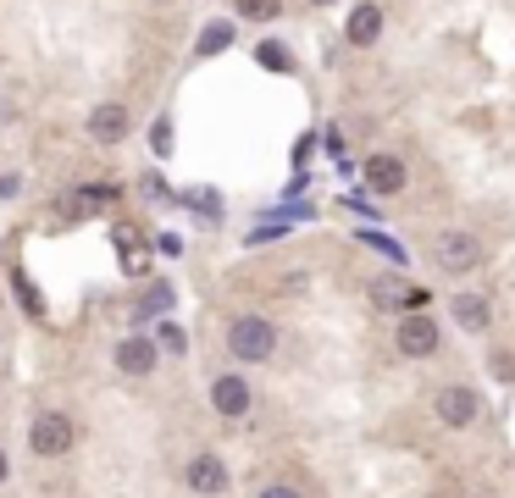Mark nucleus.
<instances>
[{"label":"nucleus","mask_w":515,"mask_h":498,"mask_svg":"<svg viewBox=\"0 0 515 498\" xmlns=\"http://www.w3.org/2000/svg\"><path fill=\"white\" fill-rule=\"evenodd\" d=\"M228 349H233L239 360H266V355L277 349V327H272L266 316H239V321L228 327Z\"/></svg>","instance_id":"obj_1"},{"label":"nucleus","mask_w":515,"mask_h":498,"mask_svg":"<svg viewBox=\"0 0 515 498\" xmlns=\"http://www.w3.org/2000/svg\"><path fill=\"white\" fill-rule=\"evenodd\" d=\"M432 261H438V266H444V272H477V266H482V238L477 233H460V227H455V233H438V244H432Z\"/></svg>","instance_id":"obj_2"},{"label":"nucleus","mask_w":515,"mask_h":498,"mask_svg":"<svg viewBox=\"0 0 515 498\" xmlns=\"http://www.w3.org/2000/svg\"><path fill=\"white\" fill-rule=\"evenodd\" d=\"M28 449L45 454V460H61V454L72 449V421L61 410H45L34 415V432H28Z\"/></svg>","instance_id":"obj_3"},{"label":"nucleus","mask_w":515,"mask_h":498,"mask_svg":"<svg viewBox=\"0 0 515 498\" xmlns=\"http://www.w3.org/2000/svg\"><path fill=\"white\" fill-rule=\"evenodd\" d=\"M432 415H438L444 427H471V421L482 415V399L455 382V388H438V393H432Z\"/></svg>","instance_id":"obj_4"},{"label":"nucleus","mask_w":515,"mask_h":498,"mask_svg":"<svg viewBox=\"0 0 515 498\" xmlns=\"http://www.w3.org/2000/svg\"><path fill=\"white\" fill-rule=\"evenodd\" d=\"M432 349H438V321L432 316H405L399 321V355L421 360V355H432Z\"/></svg>","instance_id":"obj_5"},{"label":"nucleus","mask_w":515,"mask_h":498,"mask_svg":"<svg viewBox=\"0 0 515 498\" xmlns=\"http://www.w3.org/2000/svg\"><path fill=\"white\" fill-rule=\"evenodd\" d=\"M211 404H216V415H228V421H239V415H250V382L244 377H216L211 382Z\"/></svg>","instance_id":"obj_6"},{"label":"nucleus","mask_w":515,"mask_h":498,"mask_svg":"<svg viewBox=\"0 0 515 498\" xmlns=\"http://www.w3.org/2000/svg\"><path fill=\"white\" fill-rule=\"evenodd\" d=\"M344 39L349 45H377V39H383V6H372V0H366V6H355V12H349V23H344Z\"/></svg>","instance_id":"obj_7"},{"label":"nucleus","mask_w":515,"mask_h":498,"mask_svg":"<svg viewBox=\"0 0 515 498\" xmlns=\"http://www.w3.org/2000/svg\"><path fill=\"white\" fill-rule=\"evenodd\" d=\"M89 139L95 144H122L128 139V106H95L89 111Z\"/></svg>","instance_id":"obj_8"},{"label":"nucleus","mask_w":515,"mask_h":498,"mask_svg":"<svg viewBox=\"0 0 515 498\" xmlns=\"http://www.w3.org/2000/svg\"><path fill=\"white\" fill-rule=\"evenodd\" d=\"M366 189L372 194H399L405 189V161H399V155H372V161H366Z\"/></svg>","instance_id":"obj_9"},{"label":"nucleus","mask_w":515,"mask_h":498,"mask_svg":"<svg viewBox=\"0 0 515 498\" xmlns=\"http://www.w3.org/2000/svg\"><path fill=\"white\" fill-rule=\"evenodd\" d=\"M117 371H128V377H150V371H156V344H150V338H122L117 344Z\"/></svg>","instance_id":"obj_10"},{"label":"nucleus","mask_w":515,"mask_h":498,"mask_svg":"<svg viewBox=\"0 0 515 498\" xmlns=\"http://www.w3.org/2000/svg\"><path fill=\"white\" fill-rule=\"evenodd\" d=\"M189 487L194 493H222V487H228V465L216 460V454H194L189 460Z\"/></svg>","instance_id":"obj_11"},{"label":"nucleus","mask_w":515,"mask_h":498,"mask_svg":"<svg viewBox=\"0 0 515 498\" xmlns=\"http://www.w3.org/2000/svg\"><path fill=\"white\" fill-rule=\"evenodd\" d=\"M449 310H455V321H460L466 332H482V327H488V316H493L482 294H455V305H449Z\"/></svg>","instance_id":"obj_12"},{"label":"nucleus","mask_w":515,"mask_h":498,"mask_svg":"<svg viewBox=\"0 0 515 498\" xmlns=\"http://www.w3.org/2000/svg\"><path fill=\"white\" fill-rule=\"evenodd\" d=\"M421 299H427V294H421V288H399L394 277H383V283L372 288V305H383V310H399V305H421Z\"/></svg>","instance_id":"obj_13"},{"label":"nucleus","mask_w":515,"mask_h":498,"mask_svg":"<svg viewBox=\"0 0 515 498\" xmlns=\"http://www.w3.org/2000/svg\"><path fill=\"white\" fill-rule=\"evenodd\" d=\"M117 200V189L111 183H89V189H78V200H72L67 216H89V211H106V205Z\"/></svg>","instance_id":"obj_14"},{"label":"nucleus","mask_w":515,"mask_h":498,"mask_svg":"<svg viewBox=\"0 0 515 498\" xmlns=\"http://www.w3.org/2000/svg\"><path fill=\"white\" fill-rule=\"evenodd\" d=\"M233 12L250 23H272V17H283V0H233Z\"/></svg>","instance_id":"obj_15"},{"label":"nucleus","mask_w":515,"mask_h":498,"mask_svg":"<svg viewBox=\"0 0 515 498\" xmlns=\"http://www.w3.org/2000/svg\"><path fill=\"white\" fill-rule=\"evenodd\" d=\"M233 45V23H211L200 34V56H216V50H228Z\"/></svg>","instance_id":"obj_16"},{"label":"nucleus","mask_w":515,"mask_h":498,"mask_svg":"<svg viewBox=\"0 0 515 498\" xmlns=\"http://www.w3.org/2000/svg\"><path fill=\"white\" fill-rule=\"evenodd\" d=\"M255 61H261L266 72H288V50L283 45H261V50H255Z\"/></svg>","instance_id":"obj_17"},{"label":"nucleus","mask_w":515,"mask_h":498,"mask_svg":"<svg viewBox=\"0 0 515 498\" xmlns=\"http://www.w3.org/2000/svg\"><path fill=\"white\" fill-rule=\"evenodd\" d=\"M493 371H499V377L510 382V377H515V355H493Z\"/></svg>","instance_id":"obj_18"},{"label":"nucleus","mask_w":515,"mask_h":498,"mask_svg":"<svg viewBox=\"0 0 515 498\" xmlns=\"http://www.w3.org/2000/svg\"><path fill=\"white\" fill-rule=\"evenodd\" d=\"M261 498H300V493H294V487H266Z\"/></svg>","instance_id":"obj_19"},{"label":"nucleus","mask_w":515,"mask_h":498,"mask_svg":"<svg viewBox=\"0 0 515 498\" xmlns=\"http://www.w3.org/2000/svg\"><path fill=\"white\" fill-rule=\"evenodd\" d=\"M6 471H12V465H6V454H0V482H6Z\"/></svg>","instance_id":"obj_20"},{"label":"nucleus","mask_w":515,"mask_h":498,"mask_svg":"<svg viewBox=\"0 0 515 498\" xmlns=\"http://www.w3.org/2000/svg\"><path fill=\"white\" fill-rule=\"evenodd\" d=\"M311 6H333V0H311Z\"/></svg>","instance_id":"obj_21"}]
</instances>
